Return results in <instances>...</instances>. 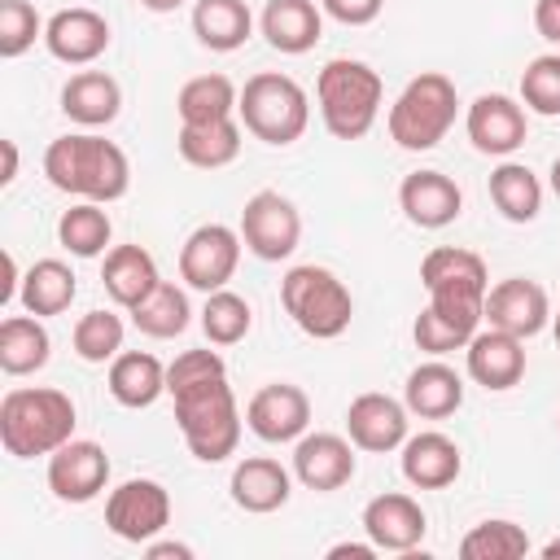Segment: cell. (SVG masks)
<instances>
[{"label":"cell","instance_id":"6da1fadb","mask_svg":"<svg viewBox=\"0 0 560 560\" xmlns=\"http://www.w3.org/2000/svg\"><path fill=\"white\" fill-rule=\"evenodd\" d=\"M44 175L57 192H70L79 201H118L131 188V162L127 153L92 131H74V136H57L44 149Z\"/></svg>","mask_w":560,"mask_h":560},{"label":"cell","instance_id":"7a4b0ae2","mask_svg":"<svg viewBox=\"0 0 560 560\" xmlns=\"http://www.w3.org/2000/svg\"><path fill=\"white\" fill-rule=\"evenodd\" d=\"M74 438V402L61 389L35 385V389H9L0 398V446L13 459L52 455Z\"/></svg>","mask_w":560,"mask_h":560},{"label":"cell","instance_id":"3957f363","mask_svg":"<svg viewBox=\"0 0 560 560\" xmlns=\"http://www.w3.org/2000/svg\"><path fill=\"white\" fill-rule=\"evenodd\" d=\"M381 96H385L381 74L359 57H332L315 79L319 118L337 140H363L381 114Z\"/></svg>","mask_w":560,"mask_h":560},{"label":"cell","instance_id":"277c9868","mask_svg":"<svg viewBox=\"0 0 560 560\" xmlns=\"http://www.w3.org/2000/svg\"><path fill=\"white\" fill-rule=\"evenodd\" d=\"M420 284L429 293V306L459 324L464 332H477L486 319V293H490V271L481 254L459 249V245H438L420 262Z\"/></svg>","mask_w":560,"mask_h":560},{"label":"cell","instance_id":"5b68a950","mask_svg":"<svg viewBox=\"0 0 560 560\" xmlns=\"http://www.w3.org/2000/svg\"><path fill=\"white\" fill-rule=\"evenodd\" d=\"M171 398H175V424L201 464H223L228 455H236L241 411H236V394H232L228 376H210Z\"/></svg>","mask_w":560,"mask_h":560},{"label":"cell","instance_id":"8992f818","mask_svg":"<svg viewBox=\"0 0 560 560\" xmlns=\"http://www.w3.org/2000/svg\"><path fill=\"white\" fill-rule=\"evenodd\" d=\"M236 118L254 140L284 149V144L302 140V131L311 122V96L298 79H289L280 70H262V74L245 79Z\"/></svg>","mask_w":560,"mask_h":560},{"label":"cell","instance_id":"52a82bcc","mask_svg":"<svg viewBox=\"0 0 560 560\" xmlns=\"http://www.w3.org/2000/svg\"><path fill=\"white\" fill-rule=\"evenodd\" d=\"M280 302H284L289 319L315 341L341 337L354 319V298H350L346 280L337 271L319 267V262L289 267L284 280H280Z\"/></svg>","mask_w":560,"mask_h":560},{"label":"cell","instance_id":"ba28073f","mask_svg":"<svg viewBox=\"0 0 560 560\" xmlns=\"http://www.w3.org/2000/svg\"><path fill=\"white\" fill-rule=\"evenodd\" d=\"M455 109H459V96H455V83L442 74V70H424L416 74L398 101L389 105V140L398 149H411V153H424V149H438L442 136L451 131L455 122Z\"/></svg>","mask_w":560,"mask_h":560},{"label":"cell","instance_id":"9c48e42d","mask_svg":"<svg viewBox=\"0 0 560 560\" xmlns=\"http://www.w3.org/2000/svg\"><path fill=\"white\" fill-rule=\"evenodd\" d=\"M105 525L122 542H153L171 525V494L153 477H131L109 490L105 499Z\"/></svg>","mask_w":560,"mask_h":560},{"label":"cell","instance_id":"30bf717a","mask_svg":"<svg viewBox=\"0 0 560 560\" xmlns=\"http://www.w3.org/2000/svg\"><path fill=\"white\" fill-rule=\"evenodd\" d=\"M241 241L262 262L289 258L298 249V241H302V214H298V206L284 192H276V188L254 192L245 201V210H241Z\"/></svg>","mask_w":560,"mask_h":560},{"label":"cell","instance_id":"8fae6325","mask_svg":"<svg viewBox=\"0 0 560 560\" xmlns=\"http://www.w3.org/2000/svg\"><path fill=\"white\" fill-rule=\"evenodd\" d=\"M241 232H232L228 223H201L188 232L184 249H179V280L188 289H201V293H214V289H228V280L236 276V262H241Z\"/></svg>","mask_w":560,"mask_h":560},{"label":"cell","instance_id":"7c38bea8","mask_svg":"<svg viewBox=\"0 0 560 560\" xmlns=\"http://www.w3.org/2000/svg\"><path fill=\"white\" fill-rule=\"evenodd\" d=\"M245 424L258 442H298L311 424V398L302 385H289V381H271L262 389H254V398L245 402Z\"/></svg>","mask_w":560,"mask_h":560},{"label":"cell","instance_id":"4fadbf2b","mask_svg":"<svg viewBox=\"0 0 560 560\" xmlns=\"http://www.w3.org/2000/svg\"><path fill=\"white\" fill-rule=\"evenodd\" d=\"M109 481V455L101 442L70 438L48 455V490L61 503H92Z\"/></svg>","mask_w":560,"mask_h":560},{"label":"cell","instance_id":"5bb4252c","mask_svg":"<svg viewBox=\"0 0 560 560\" xmlns=\"http://www.w3.org/2000/svg\"><path fill=\"white\" fill-rule=\"evenodd\" d=\"M464 127H468L472 149L486 153V158H508V153H516V149L525 144V136H529L525 105L512 101V96H503V92H481V96L468 105Z\"/></svg>","mask_w":560,"mask_h":560},{"label":"cell","instance_id":"9a60e30c","mask_svg":"<svg viewBox=\"0 0 560 560\" xmlns=\"http://www.w3.org/2000/svg\"><path fill=\"white\" fill-rule=\"evenodd\" d=\"M486 324L503 328L512 337H538L551 324V298L538 280L525 276H508L486 293Z\"/></svg>","mask_w":560,"mask_h":560},{"label":"cell","instance_id":"2e32d148","mask_svg":"<svg viewBox=\"0 0 560 560\" xmlns=\"http://www.w3.org/2000/svg\"><path fill=\"white\" fill-rule=\"evenodd\" d=\"M407 402L389 398V394H359L350 407H346V433L359 451H372V455H385V451H398L407 442Z\"/></svg>","mask_w":560,"mask_h":560},{"label":"cell","instance_id":"e0dca14e","mask_svg":"<svg viewBox=\"0 0 560 560\" xmlns=\"http://www.w3.org/2000/svg\"><path fill=\"white\" fill-rule=\"evenodd\" d=\"M424 529H429L424 508L402 490H385L363 508V534L376 542V551H411L424 542Z\"/></svg>","mask_w":560,"mask_h":560},{"label":"cell","instance_id":"ac0fdd59","mask_svg":"<svg viewBox=\"0 0 560 560\" xmlns=\"http://www.w3.org/2000/svg\"><path fill=\"white\" fill-rule=\"evenodd\" d=\"M44 44H48V52H52L57 61H66V66H92V61L109 48V22H105V13L83 9V4L57 9V13L44 22Z\"/></svg>","mask_w":560,"mask_h":560},{"label":"cell","instance_id":"d6986e66","mask_svg":"<svg viewBox=\"0 0 560 560\" xmlns=\"http://www.w3.org/2000/svg\"><path fill=\"white\" fill-rule=\"evenodd\" d=\"M293 477L306 490H341L354 477V442L341 433H302L293 446Z\"/></svg>","mask_w":560,"mask_h":560},{"label":"cell","instance_id":"ffe728a7","mask_svg":"<svg viewBox=\"0 0 560 560\" xmlns=\"http://www.w3.org/2000/svg\"><path fill=\"white\" fill-rule=\"evenodd\" d=\"M398 206L407 214V223L424 228V232H438L446 223L459 219L464 210V192L451 175L442 171H411L402 184H398Z\"/></svg>","mask_w":560,"mask_h":560},{"label":"cell","instance_id":"44dd1931","mask_svg":"<svg viewBox=\"0 0 560 560\" xmlns=\"http://www.w3.org/2000/svg\"><path fill=\"white\" fill-rule=\"evenodd\" d=\"M464 363H468V376L486 389H512L521 376H525V341L503 332V328H477L472 341L464 346Z\"/></svg>","mask_w":560,"mask_h":560},{"label":"cell","instance_id":"7402d4cb","mask_svg":"<svg viewBox=\"0 0 560 560\" xmlns=\"http://www.w3.org/2000/svg\"><path fill=\"white\" fill-rule=\"evenodd\" d=\"M228 490H232V503H236L241 512L267 516V512H276V508L289 503L293 477H289V468H284L280 459H271V455H245V459L232 468Z\"/></svg>","mask_w":560,"mask_h":560},{"label":"cell","instance_id":"603a6c76","mask_svg":"<svg viewBox=\"0 0 560 560\" xmlns=\"http://www.w3.org/2000/svg\"><path fill=\"white\" fill-rule=\"evenodd\" d=\"M398 464H402V477L416 490H446L464 468V451L455 446V438H446L438 429H424V433H411L402 442Z\"/></svg>","mask_w":560,"mask_h":560},{"label":"cell","instance_id":"cb8c5ba5","mask_svg":"<svg viewBox=\"0 0 560 560\" xmlns=\"http://www.w3.org/2000/svg\"><path fill=\"white\" fill-rule=\"evenodd\" d=\"M258 22H262L267 44L276 52H289V57L311 52L324 35V9L315 0H267Z\"/></svg>","mask_w":560,"mask_h":560},{"label":"cell","instance_id":"d4e9b609","mask_svg":"<svg viewBox=\"0 0 560 560\" xmlns=\"http://www.w3.org/2000/svg\"><path fill=\"white\" fill-rule=\"evenodd\" d=\"M122 109V88L105 70H79L61 88V114L79 127H109Z\"/></svg>","mask_w":560,"mask_h":560},{"label":"cell","instance_id":"484cf974","mask_svg":"<svg viewBox=\"0 0 560 560\" xmlns=\"http://www.w3.org/2000/svg\"><path fill=\"white\" fill-rule=\"evenodd\" d=\"M402 402H407V411L420 416V420H442V416L459 411V402H464V376H459L451 363L429 359V363H420V368L407 372Z\"/></svg>","mask_w":560,"mask_h":560},{"label":"cell","instance_id":"4316f807","mask_svg":"<svg viewBox=\"0 0 560 560\" xmlns=\"http://www.w3.org/2000/svg\"><path fill=\"white\" fill-rule=\"evenodd\" d=\"M101 284H105V293H109L118 306L131 311L136 302H144V298L162 284V276H158V262H153V254H149L144 245H114V249L105 254Z\"/></svg>","mask_w":560,"mask_h":560},{"label":"cell","instance_id":"83f0119b","mask_svg":"<svg viewBox=\"0 0 560 560\" xmlns=\"http://www.w3.org/2000/svg\"><path fill=\"white\" fill-rule=\"evenodd\" d=\"M109 394L114 402L140 411V407H153L162 394H166V368L158 354L149 350H122L109 359Z\"/></svg>","mask_w":560,"mask_h":560},{"label":"cell","instance_id":"f1b7e54d","mask_svg":"<svg viewBox=\"0 0 560 560\" xmlns=\"http://www.w3.org/2000/svg\"><path fill=\"white\" fill-rule=\"evenodd\" d=\"M175 149L188 166L197 171H219L236 162L241 153V118H219V122H179Z\"/></svg>","mask_w":560,"mask_h":560},{"label":"cell","instance_id":"f546056e","mask_svg":"<svg viewBox=\"0 0 560 560\" xmlns=\"http://www.w3.org/2000/svg\"><path fill=\"white\" fill-rule=\"evenodd\" d=\"M48 354H52V337H48V328H44V319L39 315H9V319H0V368L9 372V376H31V372H39L44 363H48Z\"/></svg>","mask_w":560,"mask_h":560},{"label":"cell","instance_id":"4dcf8cb0","mask_svg":"<svg viewBox=\"0 0 560 560\" xmlns=\"http://www.w3.org/2000/svg\"><path fill=\"white\" fill-rule=\"evenodd\" d=\"M254 31V13L245 0H197L192 4V35L210 52H236Z\"/></svg>","mask_w":560,"mask_h":560},{"label":"cell","instance_id":"1f68e13d","mask_svg":"<svg viewBox=\"0 0 560 560\" xmlns=\"http://www.w3.org/2000/svg\"><path fill=\"white\" fill-rule=\"evenodd\" d=\"M74 293H79L74 271H70L61 258H39V262H31V267L22 271V293H18V298H22V306H26L31 315L48 319V315L70 311Z\"/></svg>","mask_w":560,"mask_h":560},{"label":"cell","instance_id":"d6a6232c","mask_svg":"<svg viewBox=\"0 0 560 560\" xmlns=\"http://www.w3.org/2000/svg\"><path fill=\"white\" fill-rule=\"evenodd\" d=\"M490 201L508 223H534L542 210V184L525 162H499L490 171Z\"/></svg>","mask_w":560,"mask_h":560},{"label":"cell","instance_id":"836d02e7","mask_svg":"<svg viewBox=\"0 0 560 560\" xmlns=\"http://www.w3.org/2000/svg\"><path fill=\"white\" fill-rule=\"evenodd\" d=\"M236 101H241V88L228 74H197L179 88L175 109H179V122H219V118H236Z\"/></svg>","mask_w":560,"mask_h":560},{"label":"cell","instance_id":"e575fe53","mask_svg":"<svg viewBox=\"0 0 560 560\" xmlns=\"http://www.w3.org/2000/svg\"><path fill=\"white\" fill-rule=\"evenodd\" d=\"M192 319V306H188V293L171 280H162L144 302L131 306V324L144 332V337H158V341H171L188 328Z\"/></svg>","mask_w":560,"mask_h":560},{"label":"cell","instance_id":"d590c367","mask_svg":"<svg viewBox=\"0 0 560 560\" xmlns=\"http://www.w3.org/2000/svg\"><path fill=\"white\" fill-rule=\"evenodd\" d=\"M109 236H114V223H109V214H105L101 201H79V206H70L57 219V241L74 258H101L105 245H109Z\"/></svg>","mask_w":560,"mask_h":560},{"label":"cell","instance_id":"8d00e7d4","mask_svg":"<svg viewBox=\"0 0 560 560\" xmlns=\"http://www.w3.org/2000/svg\"><path fill=\"white\" fill-rule=\"evenodd\" d=\"M249 328H254V311H249V302L241 293H232V289L206 293L201 332H206L210 346H236V341L249 337Z\"/></svg>","mask_w":560,"mask_h":560},{"label":"cell","instance_id":"74e56055","mask_svg":"<svg viewBox=\"0 0 560 560\" xmlns=\"http://www.w3.org/2000/svg\"><path fill=\"white\" fill-rule=\"evenodd\" d=\"M529 551V534L516 521H481L459 538V556L464 560H521Z\"/></svg>","mask_w":560,"mask_h":560},{"label":"cell","instance_id":"f35d334b","mask_svg":"<svg viewBox=\"0 0 560 560\" xmlns=\"http://www.w3.org/2000/svg\"><path fill=\"white\" fill-rule=\"evenodd\" d=\"M74 354L83 363H109L114 354H122V319L114 311H88L79 324H74Z\"/></svg>","mask_w":560,"mask_h":560},{"label":"cell","instance_id":"ab89813d","mask_svg":"<svg viewBox=\"0 0 560 560\" xmlns=\"http://www.w3.org/2000/svg\"><path fill=\"white\" fill-rule=\"evenodd\" d=\"M521 105L542 118L560 114V52H542L521 70Z\"/></svg>","mask_w":560,"mask_h":560},{"label":"cell","instance_id":"60d3db41","mask_svg":"<svg viewBox=\"0 0 560 560\" xmlns=\"http://www.w3.org/2000/svg\"><path fill=\"white\" fill-rule=\"evenodd\" d=\"M35 39H44V18L31 0H0V57H22Z\"/></svg>","mask_w":560,"mask_h":560},{"label":"cell","instance_id":"b9f144b4","mask_svg":"<svg viewBox=\"0 0 560 560\" xmlns=\"http://www.w3.org/2000/svg\"><path fill=\"white\" fill-rule=\"evenodd\" d=\"M411 337H416V346H420L424 354H433V359H442V354H451V350H464V346L472 341V332H464L459 324H451V319L438 315L433 306H424V311L416 315Z\"/></svg>","mask_w":560,"mask_h":560},{"label":"cell","instance_id":"7bdbcfd3","mask_svg":"<svg viewBox=\"0 0 560 560\" xmlns=\"http://www.w3.org/2000/svg\"><path fill=\"white\" fill-rule=\"evenodd\" d=\"M210 376H228L223 354L219 350H184V354H175V363H166V394H179Z\"/></svg>","mask_w":560,"mask_h":560},{"label":"cell","instance_id":"ee69618b","mask_svg":"<svg viewBox=\"0 0 560 560\" xmlns=\"http://www.w3.org/2000/svg\"><path fill=\"white\" fill-rule=\"evenodd\" d=\"M319 9L341 26H368L381 18L385 0H319Z\"/></svg>","mask_w":560,"mask_h":560},{"label":"cell","instance_id":"f6af8a7d","mask_svg":"<svg viewBox=\"0 0 560 560\" xmlns=\"http://www.w3.org/2000/svg\"><path fill=\"white\" fill-rule=\"evenodd\" d=\"M534 26H538L542 39L560 44V0H538L534 4Z\"/></svg>","mask_w":560,"mask_h":560},{"label":"cell","instance_id":"bcb514c9","mask_svg":"<svg viewBox=\"0 0 560 560\" xmlns=\"http://www.w3.org/2000/svg\"><path fill=\"white\" fill-rule=\"evenodd\" d=\"M144 556L149 560H192V547L188 542H144Z\"/></svg>","mask_w":560,"mask_h":560},{"label":"cell","instance_id":"7dc6e473","mask_svg":"<svg viewBox=\"0 0 560 560\" xmlns=\"http://www.w3.org/2000/svg\"><path fill=\"white\" fill-rule=\"evenodd\" d=\"M22 293V271H18V258L4 254V284H0V302H13Z\"/></svg>","mask_w":560,"mask_h":560},{"label":"cell","instance_id":"c3c4849f","mask_svg":"<svg viewBox=\"0 0 560 560\" xmlns=\"http://www.w3.org/2000/svg\"><path fill=\"white\" fill-rule=\"evenodd\" d=\"M328 556H332V560H341V556L372 560V556H376V542H372V538H368V542H337V547H328Z\"/></svg>","mask_w":560,"mask_h":560},{"label":"cell","instance_id":"681fc988","mask_svg":"<svg viewBox=\"0 0 560 560\" xmlns=\"http://www.w3.org/2000/svg\"><path fill=\"white\" fill-rule=\"evenodd\" d=\"M0 149H4V175H0V184L9 188L18 179V144L13 140H0Z\"/></svg>","mask_w":560,"mask_h":560},{"label":"cell","instance_id":"f907efd6","mask_svg":"<svg viewBox=\"0 0 560 560\" xmlns=\"http://www.w3.org/2000/svg\"><path fill=\"white\" fill-rule=\"evenodd\" d=\"M140 4H144L149 13H175V9L184 4V0H140Z\"/></svg>","mask_w":560,"mask_h":560},{"label":"cell","instance_id":"816d5d0a","mask_svg":"<svg viewBox=\"0 0 560 560\" xmlns=\"http://www.w3.org/2000/svg\"><path fill=\"white\" fill-rule=\"evenodd\" d=\"M542 556H547V560H556V556H560V538H551V542H542Z\"/></svg>","mask_w":560,"mask_h":560},{"label":"cell","instance_id":"f5cc1de1","mask_svg":"<svg viewBox=\"0 0 560 560\" xmlns=\"http://www.w3.org/2000/svg\"><path fill=\"white\" fill-rule=\"evenodd\" d=\"M551 192H556V197H560V158H556V162H551Z\"/></svg>","mask_w":560,"mask_h":560},{"label":"cell","instance_id":"db71d44e","mask_svg":"<svg viewBox=\"0 0 560 560\" xmlns=\"http://www.w3.org/2000/svg\"><path fill=\"white\" fill-rule=\"evenodd\" d=\"M551 332H556V341H560V315H551Z\"/></svg>","mask_w":560,"mask_h":560},{"label":"cell","instance_id":"11a10c76","mask_svg":"<svg viewBox=\"0 0 560 560\" xmlns=\"http://www.w3.org/2000/svg\"><path fill=\"white\" fill-rule=\"evenodd\" d=\"M556 424H560V416H556Z\"/></svg>","mask_w":560,"mask_h":560}]
</instances>
